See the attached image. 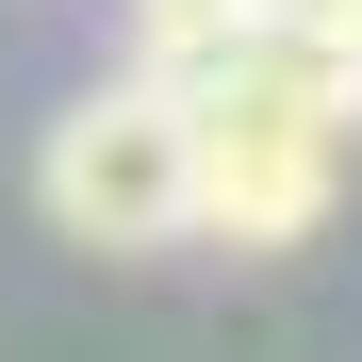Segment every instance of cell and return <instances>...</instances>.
<instances>
[{"instance_id": "3957f363", "label": "cell", "mask_w": 362, "mask_h": 362, "mask_svg": "<svg viewBox=\"0 0 362 362\" xmlns=\"http://www.w3.org/2000/svg\"><path fill=\"white\" fill-rule=\"evenodd\" d=\"M132 17H214V0H132Z\"/></svg>"}, {"instance_id": "6da1fadb", "label": "cell", "mask_w": 362, "mask_h": 362, "mask_svg": "<svg viewBox=\"0 0 362 362\" xmlns=\"http://www.w3.org/2000/svg\"><path fill=\"white\" fill-rule=\"evenodd\" d=\"M33 214L66 230V247H99V264L181 247V230H198V99H181L165 66L83 83V99L33 132Z\"/></svg>"}, {"instance_id": "7a4b0ae2", "label": "cell", "mask_w": 362, "mask_h": 362, "mask_svg": "<svg viewBox=\"0 0 362 362\" xmlns=\"http://www.w3.org/2000/svg\"><path fill=\"white\" fill-rule=\"evenodd\" d=\"M247 17H280V33H329V49H362V0H247Z\"/></svg>"}]
</instances>
